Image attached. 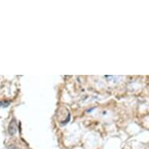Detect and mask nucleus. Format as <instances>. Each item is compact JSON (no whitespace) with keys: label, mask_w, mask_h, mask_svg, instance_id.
<instances>
[{"label":"nucleus","mask_w":149,"mask_h":149,"mask_svg":"<svg viewBox=\"0 0 149 149\" xmlns=\"http://www.w3.org/2000/svg\"><path fill=\"white\" fill-rule=\"evenodd\" d=\"M17 124L16 119H13L11 122L10 123L9 127H8V132L10 135H14L17 133Z\"/></svg>","instance_id":"1"}]
</instances>
